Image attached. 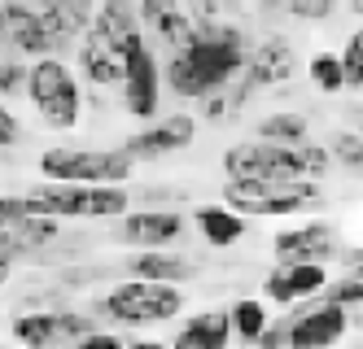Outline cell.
Listing matches in <instances>:
<instances>
[{
  "mask_svg": "<svg viewBox=\"0 0 363 349\" xmlns=\"http://www.w3.org/2000/svg\"><path fill=\"white\" fill-rule=\"evenodd\" d=\"M241 70H245V40L237 26H223L215 18V22H193V40L184 48H171L167 84L175 88V96L201 101L206 92L228 88Z\"/></svg>",
  "mask_w": 363,
  "mask_h": 349,
  "instance_id": "1",
  "label": "cell"
},
{
  "mask_svg": "<svg viewBox=\"0 0 363 349\" xmlns=\"http://www.w3.org/2000/svg\"><path fill=\"white\" fill-rule=\"evenodd\" d=\"M27 205L53 219H118L127 214L132 197L123 183H66V179H44L27 193Z\"/></svg>",
  "mask_w": 363,
  "mask_h": 349,
  "instance_id": "2",
  "label": "cell"
},
{
  "mask_svg": "<svg viewBox=\"0 0 363 349\" xmlns=\"http://www.w3.org/2000/svg\"><path fill=\"white\" fill-rule=\"evenodd\" d=\"M223 205L245 219H289L320 205V179H228Z\"/></svg>",
  "mask_w": 363,
  "mask_h": 349,
  "instance_id": "3",
  "label": "cell"
},
{
  "mask_svg": "<svg viewBox=\"0 0 363 349\" xmlns=\"http://www.w3.org/2000/svg\"><path fill=\"white\" fill-rule=\"evenodd\" d=\"M96 310L118 328H158V324H167V319H175L184 310V292H179V284H167V280L132 275V280L114 284L106 297H101Z\"/></svg>",
  "mask_w": 363,
  "mask_h": 349,
  "instance_id": "4",
  "label": "cell"
},
{
  "mask_svg": "<svg viewBox=\"0 0 363 349\" xmlns=\"http://www.w3.org/2000/svg\"><path fill=\"white\" fill-rule=\"evenodd\" d=\"M27 101L53 131H70L84 118L79 79H74V70L57 57V52L31 57V66H27Z\"/></svg>",
  "mask_w": 363,
  "mask_h": 349,
  "instance_id": "5",
  "label": "cell"
},
{
  "mask_svg": "<svg viewBox=\"0 0 363 349\" xmlns=\"http://www.w3.org/2000/svg\"><path fill=\"white\" fill-rule=\"evenodd\" d=\"M40 175L44 179H66V183H127L136 175V157L127 149L53 144V149L40 153Z\"/></svg>",
  "mask_w": 363,
  "mask_h": 349,
  "instance_id": "6",
  "label": "cell"
},
{
  "mask_svg": "<svg viewBox=\"0 0 363 349\" xmlns=\"http://www.w3.org/2000/svg\"><path fill=\"white\" fill-rule=\"evenodd\" d=\"M228 179H306L298 149H284L272 140H241L223 149Z\"/></svg>",
  "mask_w": 363,
  "mask_h": 349,
  "instance_id": "7",
  "label": "cell"
},
{
  "mask_svg": "<svg viewBox=\"0 0 363 349\" xmlns=\"http://www.w3.org/2000/svg\"><path fill=\"white\" fill-rule=\"evenodd\" d=\"M0 52L44 57V52H62V40L40 9L22 5V0H0Z\"/></svg>",
  "mask_w": 363,
  "mask_h": 349,
  "instance_id": "8",
  "label": "cell"
},
{
  "mask_svg": "<svg viewBox=\"0 0 363 349\" xmlns=\"http://www.w3.org/2000/svg\"><path fill=\"white\" fill-rule=\"evenodd\" d=\"M96 328V319L79 314V310H66V306H44V310H27L13 314L9 332L22 341V345H79L88 332Z\"/></svg>",
  "mask_w": 363,
  "mask_h": 349,
  "instance_id": "9",
  "label": "cell"
},
{
  "mask_svg": "<svg viewBox=\"0 0 363 349\" xmlns=\"http://www.w3.org/2000/svg\"><path fill=\"white\" fill-rule=\"evenodd\" d=\"M123 110L132 118H153L158 114V92H162V70L145 35H136L123 48Z\"/></svg>",
  "mask_w": 363,
  "mask_h": 349,
  "instance_id": "10",
  "label": "cell"
},
{
  "mask_svg": "<svg viewBox=\"0 0 363 349\" xmlns=\"http://www.w3.org/2000/svg\"><path fill=\"white\" fill-rule=\"evenodd\" d=\"M184 214L179 210H127L118 214V245L127 249H171L184 236Z\"/></svg>",
  "mask_w": 363,
  "mask_h": 349,
  "instance_id": "11",
  "label": "cell"
},
{
  "mask_svg": "<svg viewBox=\"0 0 363 349\" xmlns=\"http://www.w3.org/2000/svg\"><path fill=\"white\" fill-rule=\"evenodd\" d=\"M346 332H350V314L337 302H324L315 310H298L294 319H284V345L294 349H324V345H337Z\"/></svg>",
  "mask_w": 363,
  "mask_h": 349,
  "instance_id": "12",
  "label": "cell"
},
{
  "mask_svg": "<svg viewBox=\"0 0 363 349\" xmlns=\"http://www.w3.org/2000/svg\"><path fill=\"white\" fill-rule=\"evenodd\" d=\"M324 284H328V262H280L263 280V297L280 302V306H294L306 297H320Z\"/></svg>",
  "mask_w": 363,
  "mask_h": 349,
  "instance_id": "13",
  "label": "cell"
},
{
  "mask_svg": "<svg viewBox=\"0 0 363 349\" xmlns=\"http://www.w3.org/2000/svg\"><path fill=\"white\" fill-rule=\"evenodd\" d=\"M197 140V118L193 114H171V118H158L153 127H145L140 136H132L123 149L136 157V162H153V157H167V153H179Z\"/></svg>",
  "mask_w": 363,
  "mask_h": 349,
  "instance_id": "14",
  "label": "cell"
},
{
  "mask_svg": "<svg viewBox=\"0 0 363 349\" xmlns=\"http://www.w3.org/2000/svg\"><path fill=\"white\" fill-rule=\"evenodd\" d=\"M294 70H298L294 40L272 35V40H263L245 57V84L250 88H280V84H289V79H294Z\"/></svg>",
  "mask_w": 363,
  "mask_h": 349,
  "instance_id": "15",
  "label": "cell"
},
{
  "mask_svg": "<svg viewBox=\"0 0 363 349\" xmlns=\"http://www.w3.org/2000/svg\"><path fill=\"white\" fill-rule=\"evenodd\" d=\"M276 262H328L337 253V231L328 223H302L272 240Z\"/></svg>",
  "mask_w": 363,
  "mask_h": 349,
  "instance_id": "16",
  "label": "cell"
},
{
  "mask_svg": "<svg viewBox=\"0 0 363 349\" xmlns=\"http://www.w3.org/2000/svg\"><path fill=\"white\" fill-rule=\"evenodd\" d=\"M136 18H140L145 31H153L167 48H184L193 40V13L179 5V0H140Z\"/></svg>",
  "mask_w": 363,
  "mask_h": 349,
  "instance_id": "17",
  "label": "cell"
},
{
  "mask_svg": "<svg viewBox=\"0 0 363 349\" xmlns=\"http://www.w3.org/2000/svg\"><path fill=\"white\" fill-rule=\"evenodd\" d=\"M79 70L92 88H114L118 79H123V52L101 35V31H88L79 35Z\"/></svg>",
  "mask_w": 363,
  "mask_h": 349,
  "instance_id": "18",
  "label": "cell"
},
{
  "mask_svg": "<svg viewBox=\"0 0 363 349\" xmlns=\"http://www.w3.org/2000/svg\"><path fill=\"white\" fill-rule=\"evenodd\" d=\"M193 223H197L201 240H206L211 249H232V245H237V240H245V231H250L245 214H237L232 205H197Z\"/></svg>",
  "mask_w": 363,
  "mask_h": 349,
  "instance_id": "19",
  "label": "cell"
},
{
  "mask_svg": "<svg viewBox=\"0 0 363 349\" xmlns=\"http://www.w3.org/2000/svg\"><path fill=\"white\" fill-rule=\"evenodd\" d=\"M228 341H232V314L228 310H197L175 332V345H184V349H223Z\"/></svg>",
  "mask_w": 363,
  "mask_h": 349,
  "instance_id": "20",
  "label": "cell"
},
{
  "mask_svg": "<svg viewBox=\"0 0 363 349\" xmlns=\"http://www.w3.org/2000/svg\"><path fill=\"white\" fill-rule=\"evenodd\" d=\"M92 31H101L118 52L140 35V18L132 9V0H96V13H92Z\"/></svg>",
  "mask_w": 363,
  "mask_h": 349,
  "instance_id": "21",
  "label": "cell"
},
{
  "mask_svg": "<svg viewBox=\"0 0 363 349\" xmlns=\"http://www.w3.org/2000/svg\"><path fill=\"white\" fill-rule=\"evenodd\" d=\"M127 271L140 275V280H167V284H184L193 280L197 266L189 258L179 253H167V249H136L132 258H127Z\"/></svg>",
  "mask_w": 363,
  "mask_h": 349,
  "instance_id": "22",
  "label": "cell"
},
{
  "mask_svg": "<svg viewBox=\"0 0 363 349\" xmlns=\"http://www.w3.org/2000/svg\"><path fill=\"white\" fill-rule=\"evenodd\" d=\"M92 13H96V0H53V5L44 9V18H48V26L57 31L62 48L74 44V40L88 31V26H92Z\"/></svg>",
  "mask_w": 363,
  "mask_h": 349,
  "instance_id": "23",
  "label": "cell"
},
{
  "mask_svg": "<svg viewBox=\"0 0 363 349\" xmlns=\"http://www.w3.org/2000/svg\"><path fill=\"white\" fill-rule=\"evenodd\" d=\"M306 118L302 114H267L258 122V140H272V144H284V149H298L306 140Z\"/></svg>",
  "mask_w": 363,
  "mask_h": 349,
  "instance_id": "24",
  "label": "cell"
},
{
  "mask_svg": "<svg viewBox=\"0 0 363 349\" xmlns=\"http://www.w3.org/2000/svg\"><path fill=\"white\" fill-rule=\"evenodd\" d=\"M232 336H241L245 345H254L258 336H263L267 328V306L258 302V297H241V302H232Z\"/></svg>",
  "mask_w": 363,
  "mask_h": 349,
  "instance_id": "25",
  "label": "cell"
},
{
  "mask_svg": "<svg viewBox=\"0 0 363 349\" xmlns=\"http://www.w3.org/2000/svg\"><path fill=\"white\" fill-rule=\"evenodd\" d=\"M306 74H311V84H315L320 92H328V96L346 92V70H342V52H315V57H311V66H306Z\"/></svg>",
  "mask_w": 363,
  "mask_h": 349,
  "instance_id": "26",
  "label": "cell"
},
{
  "mask_svg": "<svg viewBox=\"0 0 363 349\" xmlns=\"http://www.w3.org/2000/svg\"><path fill=\"white\" fill-rule=\"evenodd\" d=\"M328 153H333V162H342L346 171L363 175V131H354V127L333 131V136H328Z\"/></svg>",
  "mask_w": 363,
  "mask_h": 349,
  "instance_id": "27",
  "label": "cell"
},
{
  "mask_svg": "<svg viewBox=\"0 0 363 349\" xmlns=\"http://www.w3.org/2000/svg\"><path fill=\"white\" fill-rule=\"evenodd\" d=\"M342 70H346V88L359 92L363 88V26H354L346 48H342Z\"/></svg>",
  "mask_w": 363,
  "mask_h": 349,
  "instance_id": "28",
  "label": "cell"
},
{
  "mask_svg": "<svg viewBox=\"0 0 363 349\" xmlns=\"http://www.w3.org/2000/svg\"><path fill=\"white\" fill-rule=\"evenodd\" d=\"M27 92V62L18 52H0V96Z\"/></svg>",
  "mask_w": 363,
  "mask_h": 349,
  "instance_id": "29",
  "label": "cell"
},
{
  "mask_svg": "<svg viewBox=\"0 0 363 349\" xmlns=\"http://www.w3.org/2000/svg\"><path fill=\"white\" fill-rule=\"evenodd\" d=\"M298 157H302V175H306V179H324L328 166H333L328 144H311V140H302V144H298Z\"/></svg>",
  "mask_w": 363,
  "mask_h": 349,
  "instance_id": "30",
  "label": "cell"
},
{
  "mask_svg": "<svg viewBox=\"0 0 363 349\" xmlns=\"http://www.w3.org/2000/svg\"><path fill=\"white\" fill-rule=\"evenodd\" d=\"M324 292H328V302H337V306H363V275H346V280H328L324 284Z\"/></svg>",
  "mask_w": 363,
  "mask_h": 349,
  "instance_id": "31",
  "label": "cell"
},
{
  "mask_svg": "<svg viewBox=\"0 0 363 349\" xmlns=\"http://www.w3.org/2000/svg\"><path fill=\"white\" fill-rule=\"evenodd\" d=\"M337 9V0H284V13L302 18V22H324Z\"/></svg>",
  "mask_w": 363,
  "mask_h": 349,
  "instance_id": "32",
  "label": "cell"
},
{
  "mask_svg": "<svg viewBox=\"0 0 363 349\" xmlns=\"http://www.w3.org/2000/svg\"><path fill=\"white\" fill-rule=\"evenodd\" d=\"M13 144H22V122L13 118L9 105L0 101V149H13Z\"/></svg>",
  "mask_w": 363,
  "mask_h": 349,
  "instance_id": "33",
  "label": "cell"
},
{
  "mask_svg": "<svg viewBox=\"0 0 363 349\" xmlns=\"http://www.w3.org/2000/svg\"><path fill=\"white\" fill-rule=\"evenodd\" d=\"M27 210H31L27 205V193H22V197H0V227H9L18 214H27Z\"/></svg>",
  "mask_w": 363,
  "mask_h": 349,
  "instance_id": "34",
  "label": "cell"
},
{
  "mask_svg": "<svg viewBox=\"0 0 363 349\" xmlns=\"http://www.w3.org/2000/svg\"><path fill=\"white\" fill-rule=\"evenodd\" d=\"M189 13H193V22H215L219 18V0H179Z\"/></svg>",
  "mask_w": 363,
  "mask_h": 349,
  "instance_id": "35",
  "label": "cell"
},
{
  "mask_svg": "<svg viewBox=\"0 0 363 349\" xmlns=\"http://www.w3.org/2000/svg\"><path fill=\"white\" fill-rule=\"evenodd\" d=\"M342 258H346V266H350L354 275H363V249H346Z\"/></svg>",
  "mask_w": 363,
  "mask_h": 349,
  "instance_id": "36",
  "label": "cell"
},
{
  "mask_svg": "<svg viewBox=\"0 0 363 349\" xmlns=\"http://www.w3.org/2000/svg\"><path fill=\"white\" fill-rule=\"evenodd\" d=\"M258 9H263V18H276L284 13V0H258Z\"/></svg>",
  "mask_w": 363,
  "mask_h": 349,
  "instance_id": "37",
  "label": "cell"
},
{
  "mask_svg": "<svg viewBox=\"0 0 363 349\" xmlns=\"http://www.w3.org/2000/svg\"><path fill=\"white\" fill-rule=\"evenodd\" d=\"M13 266H18V262H9V258H0V288L9 284V275H13Z\"/></svg>",
  "mask_w": 363,
  "mask_h": 349,
  "instance_id": "38",
  "label": "cell"
},
{
  "mask_svg": "<svg viewBox=\"0 0 363 349\" xmlns=\"http://www.w3.org/2000/svg\"><path fill=\"white\" fill-rule=\"evenodd\" d=\"M22 5H31V9H40V13H44L48 5H53V0H22Z\"/></svg>",
  "mask_w": 363,
  "mask_h": 349,
  "instance_id": "39",
  "label": "cell"
},
{
  "mask_svg": "<svg viewBox=\"0 0 363 349\" xmlns=\"http://www.w3.org/2000/svg\"><path fill=\"white\" fill-rule=\"evenodd\" d=\"M350 9H354V13H359V18H363V0H350Z\"/></svg>",
  "mask_w": 363,
  "mask_h": 349,
  "instance_id": "40",
  "label": "cell"
},
{
  "mask_svg": "<svg viewBox=\"0 0 363 349\" xmlns=\"http://www.w3.org/2000/svg\"><path fill=\"white\" fill-rule=\"evenodd\" d=\"M359 324H363V319H359Z\"/></svg>",
  "mask_w": 363,
  "mask_h": 349,
  "instance_id": "41",
  "label": "cell"
}]
</instances>
